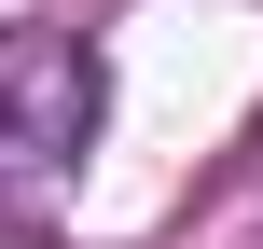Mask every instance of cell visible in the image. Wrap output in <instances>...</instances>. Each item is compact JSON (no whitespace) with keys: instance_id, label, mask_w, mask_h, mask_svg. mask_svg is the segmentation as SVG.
<instances>
[{"instance_id":"6da1fadb","label":"cell","mask_w":263,"mask_h":249,"mask_svg":"<svg viewBox=\"0 0 263 249\" xmlns=\"http://www.w3.org/2000/svg\"><path fill=\"white\" fill-rule=\"evenodd\" d=\"M83 139H97V55L28 42V55L0 69V152H14V166H55V152H83Z\"/></svg>"}]
</instances>
